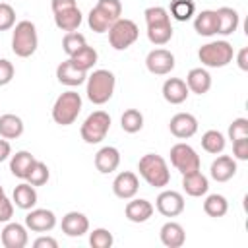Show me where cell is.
Here are the masks:
<instances>
[{
    "instance_id": "36",
    "label": "cell",
    "mask_w": 248,
    "mask_h": 248,
    "mask_svg": "<svg viewBox=\"0 0 248 248\" xmlns=\"http://www.w3.org/2000/svg\"><path fill=\"white\" fill-rule=\"evenodd\" d=\"M48 178H50L48 167H46L43 161H35L33 167L29 169V174H27L25 182H29L31 186H43V184L48 182Z\"/></svg>"
},
{
    "instance_id": "2",
    "label": "cell",
    "mask_w": 248,
    "mask_h": 248,
    "mask_svg": "<svg viewBox=\"0 0 248 248\" xmlns=\"http://www.w3.org/2000/svg\"><path fill=\"white\" fill-rule=\"evenodd\" d=\"M39 46V37H37V29L35 23L29 19H21L14 25V33H12V50L16 56L19 58H29L35 54Z\"/></svg>"
},
{
    "instance_id": "27",
    "label": "cell",
    "mask_w": 248,
    "mask_h": 248,
    "mask_svg": "<svg viewBox=\"0 0 248 248\" xmlns=\"http://www.w3.org/2000/svg\"><path fill=\"white\" fill-rule=\"evenodd\" d=\"M35 161L37 159L29 151H16V155H12V159H10V170L16 178L25 180L29 174V169L33 167Z\"/></svg>"
},
{
    "instance_id": "31",
    "label": "cell",
    "mask_w": 248,
    "mask_h": 248,
    "mask_svg": "<svg viewBox=\"0 0 248 248\" xmlns=\"http://www.w3.org/2000/svg\"><path fill=\"white\" fill-rule=\"evenodd\" d=\"M203 211H205V215H209V217H213V219L223 217V215L229 211V202H227V198L221 196V194H211V196H207L205 202H203Z\"/></svg>"
},
{
    "instance_id": "3",
    "label": "cell",
    "mask_w": 248,
    "mask_h": 248,
    "mask_svg": "<svg viewBox=\"0 0 248 248\" xmlns=\"http://www.w3.org/2000/svg\"><path fill=\"white\" fill-rule=\"evenodd\" d=\"M87 99L93 105H105L112 93H114V85H116V78L112 72L108 70H93L87 76Z\"/></svg>"
},
{
    "instance_id": "16",
    "label": "cell",
    "mask_w": 248,
    "mask_h": 248,
    "mask_svg": "<svg viewBox=\"0 0 248 248\" xmlns=\"http://www.w3.org/2000/svg\"><path fill=\"white\" fill-rule=\"evenodd\" d=\"M89 231V219L81 213V211H68L62 217V232L76 238V236H83Z\"/></svg>"
},
{
    "instance_id": "45",
    "label": "cell",
    "mask_w": 248,
    "mask_h": 248,
    "mask_svg": "<svg viewBox=\"0 0 248 248\" xmlns=\"http://www.w3.org/2000/svg\"><path fill=\"white\" fill-rule=\"evenodd\" d=\"M232 155L238 161H248V138H238L232 141Z\"/></svg>"
},
{
    "instance_id": "46",
    "label": "cell",
    "mask_w": 248,
    "mask_h": 248,
    "mask_svg": "<svg viewBox=\"0 0 248 248\" xmlns=\"http://www.w3.org/2000/svg\"><path fill=\"white\" fill-rule=\"evenodd\" d=\"M14 215V202L4 198L0 200V223H8Z\"/></svg>"
},
{
    "instance_id": "18",
    "label": "cell",
    "mask_w": 248,
    "mask_h": 248,
    "mask_svg": "<svg viewBox=\"0 0 248 248\" xmlns=\"http://www.w3.org/2000/svg\"><path fill=\"white\" fill-rule=\"evenodd\" d=\"M188 85L180 78H169L163 83V99L170 105H180L188 99Z\"/></svg>"
},
{
    "instance_id": "29",
    "label": "cell",
    "mask_w": 248,
    "mask_h": 248,
    "mask_svg": "<svg viewBox=\"0 0 248 248\" xmlns=\"http://www.w3.org/2000/svg\"><path fill=\"white\" fill-rule=\"evenodd\" d=\"M23 134V120L17 114H2L0 116V138L4 140H16Z\"/></svg>"
},
{
    "instance_id": "47",
    "label": "cell",
    "mask_w": 248,
    "mask_h": 248,
    "mask_svg": "<svg viewBox=\"0 0 248 248\" xmlns=\"http://www.w3.org/2000/svg\"><path fill=\"white\" fill-rule=\"evenodd\" d=\"M76 0H52L50 2V8H52V14H58V12H64V10H70V8H76Z\"/></svg>"
},
{
    "instance_id": "35",
    "label": "cell",
    "mask_w": 248,
    "mask_h": 248,
    "mask_svg": "<svg viewBox=\"0 0 248 248\" xmlns=\"http://www.w3.org/2000/svg\"><path fill=\"white\" fill-rule=\"evenodd\" d=\"M120 126L126 134H136L143 128V114L138 108H128L120 116Z\"/></svg>"
},
{
    "instance_id": "15",
    "label": "cell",
    "mask_w": 248,
    "mask_h": 248,
    "mask_svg": "<svg viewBox=\"0 0 248 248\" xmlns=\"http://www.w3.org/2000/svg\"><path fill=\"white\" fill-rule=\"evenodd\" d=\"M56 78H58V81H60L62 85L78 87V85H81V83L87 79V72L76 68V66L72 64V60L68 58V60H64V62L58 64V68H56Z\"/></svg>"
},
{
    "instance_id": "23",
    "label": "cell",
    "mask_w": 248,
    "mask_h": 248,
    "mask_svg": "<svg viewBox=\"0 0 248 248\" xmlns=\"http://www.w3.org/2000/svg\"><path fill=\"white\" fill-rule=\"evenodd\" d=\"M217 14V33L219 35H232L240 23V17H238V12L234 8H229V6H221L219 10H215Z\"/></svg>"
},
{
    "instance_id": "37",
    "label": "cell",
    "mask_w": 248,
    "mask_h": 248,
    "mask_svg": "<svg viewBox=\"0 0 248 248\" xmlns=\"http://www.w3.org/2000/svg\"><path fill=\"white\" fill-rule=\"evenodd\" d=\"M87 23H89V27L95 31V33H107L108 31V27L114 23V21H110L97 6H93L91 10H89V16H87Z\"/></svg>"
},
{
    "instance_id": "6",
    "label": "cell",
    "mask_w": 248,
    "mask_h": 248,
    "mask_svg": "<svg viewBox=\"0 0 248 248\" xmlns=\"http://www.w3.org/2000/svg\"><path fill=\"white\" fill-rule=\"evenodd\" d=\"M107 33H108V43L114 50H126L128 46H132L138 41L140 29L132 19L120 17L108 27Z\"/></svg>"
},
{
    "instance_id": "5",
    "label": "cell",
    "mask_w": 248,
    "mask_h": 248,
    "mask_svg": "<svg viewBox=\"0 0 248 248\" xmlns=\"http://www.w3.org/2000/svg\"><path fill=\"white\" fill-rule=\"evenodd\" d=\"M234 50L232 45L227 41H211L198 50V58L203 66L207 68H225L227 64L232 62Z\"/></svg>"
},
{
    "instance_id": "41",
    "label": "cell",
    "mask_w": 248,
    "mask_h": 248,
    "mask_svg": "<svg viewBox=\"0 0 248 248\" xmlns=\"http://www.w3.org/2000/svg\"><path fill=\"white\" fill-rule=\"evenodd\" d=\"M97 8H99L110 21H116V19H120V16H122V4H120V0H99V2H97Z\"/></svg>"
},
{
    "instance_id": "17",
    "label": "cell",
    "mask_w": 248,
    "mask_h": 248,
    "mask_svg": "<svg viewBox=\"0 0 248 248\" xmlns=\"http://www.w3.org/2000/svg\"><path fill=\"white\" fill-rule=\"evenodd\" d=\"M120 165V151L112 145H105L95 153V169L103 174L114 172Z\"/></svg>"
},
{
    "instance_id": "43",
    "label": "cell",
    "mask_w": 248,
    "mask_h": 248,
    "mask_svg": "<svg viewBox=\"0 0 248 248\" xmlns=\"http://www.w3.org/2000/svg\"><path fill=\"white\" fill-rule=\"evenodd\" d=\"M238 138H248V120L246 118H234L229 126V140H238Z\"/></svg>"
},
{
    "instance_id": "50",
    "label": "cell",
    "mask_w": 248,
    "mask_h": 248,
    "mask_svg": "<svg viewBox=\"0 0 248 248\" xmlns=\"http://www.w3.org/2000/svg\"><path fill=\"white\" fill-rule=\"evenodd\" d=\"M10 155H12V145H10V141L4 140V138H0V163L6 161Z\"/></svg>"
},
{
    "instance_id": "7",
    "label": "cell",
    "mask_w": 248,
    "mask_h": 248,
    "mask_svg": "<svg viewBox=\"0 0 248 248\" xmlns=\"http://www.w3.org/2000/svg\"><path fill=\"white\" fill-rule=\"evenodd\" d=\"M108 128H110V116H108V112L95 110V112H91L83 120L81 128H79V134H81V140L85 143H99V141H103L107 138Z\"/></svg>"
},
{
    "instance_id": "10",
    "label": "cell",
    "mask_w": 248,
    "mask_h": 248,
    "mask_svg": "<svg viewBox=\"0 0 248 248\" xmlns=\"http://www.w3.org/2000/svg\"><path fill=\"white\" fill-rule=\"evenodd\" d=\"M155 207L165 217H176L184 211V198L176 190H163L155 200Z\"/></svg>"
},
{
    "instance_id": "39",
    "label": "cell",
    "mask_w": 248,
    "mask_h": 248,
    "mask_svg": "<svg viewBox=\"0 0 248 248\" xmlns=\"http://www.w3.org/2000/svg\"><path fill=\"white\" fill-rule=\"evenodd\" d=\"M145 16V23L147 25H161V23H170V16L169 10H165L163 6H151L143 12Z\"/></svg>"
},
{
    "instance_id": "9",
    "label": "cell",
    "mask_w": 248,
    "mask_h": 248,
    "mask_svg": "<svg viewBox=\"0 0 248 248\" xmlns=\"http://www.w3.org/2000/svg\"><path fill=\"white\" fill-rule=\"evenodd\" d=\"M145 66L155 76H167L174 70V54L167 48H153L145 56Z\"/></svg>"
},
{
    "instance_id": "26",
    "label": "cell",
    "mask_w": 248,
    "mask_h": 248,
    "mask_svg": "<svg viewBox=\"0 0 248 248\" xmlns=\"http://www.w3.org/2000/svg\"><path fill=\"white\" fill-rule=\"evenodd\" d=\"M194 29L202 37H211L217 33V14L215 10H202L194 19Z\"/></svg>"
},
{
    "instance_id": "34",
    "label": "cell",
    "mask_w": 248,
    "mask_h": 248,
    "mask_svg": "<svg viewBox=\"0 0 248 248\" xmlns=\"http://www.w3.org/2000/svg\"><path fill=\"white\" fill-rule=\"evenodd\" d=\"M147 39L149 43L163 46L172 39V25L170 23H161V25H147Z\"/></svg>"
},
{
    "instance_id": "11",
    "label": "cell",
    "mask_w": 248,
    "mask_h": 248,
    "mask_svg": "<svg viewBox=\"0 0 248 248\" xmlns=\"http://www.w3.org/2000/svg\"><path fill=\"white\" fill-rule=\"evenodd\" d=\"M169 130L174 138L188 140L198 132V120L190 112H176L169 122Z\"/></svg>"
},
{
    "instance_id": "33",
    "label": "cell",
    "mask_w": 248,
    "mask_h": 248,
    "mask_svg": "<svg viewBox=\"0 0 248 248\" xmlns=\"http://www.w3.org/2000/svg\"><path fill=\"white\" fill-rule=\"evenodd\" d=\"M227 141H225V136L219 132V130H207L203 136H202V147L211 153V155H217L225 149Z\"/></svg>"
},
{
    "instance_id": "28",
    "label": "cell",
    "mask_w": 248,
    "mask_h": 248,
    "mask_svg": "<svg viewBox=\"0 0 248 248\" xmlns=\"http://www.w3.org/2000/svg\"><path fill=\"white\" fill-rule=\"evenodd\" d=\"M81 19H83V16H81V12H79L78 6L54 14V23H56V27L62 29V31H66V33L76 31V29L81 25Z\"/></svg>"
},
{
    "instance_id": "1",
    "label": "cell",
    "mask_w": 248,
    "mask_h": 248,
    "mask_svg": "<svg viewBox=\"0 0 248 248\" xmlns=\"http://www.w3.org/2000/svg\"><path fill=\"white\" fill-rule=\"evenodd\" d=\"M140 176L153 188H165L170 182V170L167 161L157 153H145L138 163Z\"/></svg>"
},
{
    "instance_id": "24",
    "label": "cell",
    "mask_w": 248,
    "mask_h": 248,
    "mask_svg": "<svg viewBox=\"0 0 248 248\" xmlns=\"http://www.w3.org/2000/svg\"><path fill=\"white\" fill-rule=\"evenodd\" d=\"M186 85H188V91L196 95H203L211 89V76L203 68H192L186 76Z\"/></svg>"
},
{
    "instance_id": "44",
    "label": "cell",
    "mask_w": 248,
    "mask_h": 248,
    "mask_svg": "<svg viewBox=\"0 0 248 248\" xmlns=\"http://www.w3.org/2000/svg\"><path fill=\"white\" fill-rule=\"evenodd\" d=\"M14 74H16L14 64L10 60H6V58H0V87L8 85L14 79Z\"/></svg>"
},
{
    "instance_id": "21",
    "label": "cell",
    "mask_w": 248,
    "mask_h": 248,
    "mask_svg": "<svg viewBox=\"0 0 248 248\" xmlns=\"http://www.w3.org/2000/svg\"><path fill=\"white\" fill-rule=\"evenodd\" d=\"M209 174L217 182H227L236 174V161L229 155H219L209 169Z\"/></svg>"
},
{
    "instance_id": "22",
    "label": "cell",
    "mask_w": 248,
    "mask_h": 248,
    "mask_svg": "<svg viewBox=\"0 0 248 248\" xmlns=\"http://www.w3.org/2000/svg\"><path fill=\"white\" fill-rule=\"evenodd\" d=\"M182 188L188 196L192 198H200V196H205L207 190H209V180L205 174H202L200 170H194V172H188V174H182Z\"/></svg>"
},
{
    "instance_id": "8",
    "label": "cell",
    "mask_w": 248,
    "mask_h": 248,
    "mask_svg": "<svg viewBox=\"0 0 248 248\" xmlns=\"http://www.w3.org/2000/svg\"><path fill=\"white\" fill-rule=\"evenodd\" d=\"M170 163L172 167L180 172V174H188L194 170H200V155L196 153V149L188 143H174L170 147Z\"/></svg>"
},
{
    "instance_id": "12",
    "label": "cell",
    "mask_w": 248,
    "mask_h": 248,
    "mask_svg": "<svg viewBox=\"0 0 248 248\" xmlns=\"http://www.w3.org/2000/svg\"><path fill=\"white\" fill-rule=\"evenodd\" d=\"M138 190H140V180L132 170H122L112 180V192L120 200H132L138 194Z\"/></svg>"
},
{
    "instance_id": "51",
    "label": "cell",
    "mask_w": 248,
    "mask_h": 248,
    "mask_svg": "<svg viewBox=\"0 0 248 248\" xmlns=\"http://www.w3.org/2000/svg\"><path fill=\"white\" fill-rule=\"evenodd\" d=\"M4 198H6V192H4V188L0 186V200H4Z\"/></svg>"
},
{
    "instance_id": "4",
    "label": "cell",
    "mask_w": 248,
    "mask_h": 248,
    "mask_svg": "<svg viewBox=\"0 0 248 248\" xmlns=\"http://www.w3.org/2000/svg\"><path fill=\"white\" fill-rule=\"evenodd\" d=\"M81 112V97L78 91H64L52 105V120L60 126H70Z\"/></svg>"
},
{
    "instance_id": "40",
    "label": "cell",
    "mask_w": 248,
    "mask_h": 248,
    "mask_svg": "<svg viewBox=\"0 0 248 248\" xmlns=\"http://www.w3.org/2000/svg\"><path fill=\"white\" fill-rule=\"evenodd\" d=\"M114 242V236L110 231L107 229H95L91 234H89V244L93 248H110Z\"/></svg>"
},
{
    "instance_id": "20",
    "label": "cell",
    "mask_w": 248,
    "mask_h": 248,
    "mask_svg": "<svg viewBox=\"0 0 248 248\" xmlns=\"http://www.w3.org/2000/svg\"><path fill=\"white\" fill-rule=\"evenodd\" d=\"M153 211H155V207L151 205V202L141 200V198H138V200L132 198V200L126 203V207H124L126 219L132 221V223H145V221L153 215Z\"/></svg>"
},
{
    "instance_id": "42",
    "label": "cell",
    "mask_w": 248,
    "mask_h": 248,
    "mask_svg": "<svg viewBox=\"0 0 248 248\" xmlns=\"http://www.w3.org/2000/svg\"><path fill=\"white\" fill-rule=\"evenodd\" d=\"M16 25V10L8 2H0V31H8Z\"/></svg>"
},
{
    "instance_id": "19",
    "label": "cell",
    "mask_w": 248,
    "mask_h": 248,
    "mask_svg": "<svg viewBox=\"0 0 248 248\" xmlns=\"http://www.w3.org/2000/svg\"><path fill=\"white\" fill-rule=\"evenodd\" d=\"M159 238L167 248H180L186 242V232H184V227L180 223L167 221L159 231Z\"/></svg>"
},
{
    "instance_id": "48",
    "label": "cell",
    "mask_w": 248,
    "mask_h": 248,
    "mask_svg": "<svg viewBox=\"0 0 248 248\" xmlns=\"http://www.w3.org/2000/svg\"><path fill=\"white\" fill-rule=\"evenodd\" d=\"M33 246L35 248H58V242L52 236H39V238H35Z\"/></svg>"
},
{
    "instance_id": "30",
    "label": "cell",
    "mask_w": 248,
    "mask_h": 248,
    "mask_svg": "<svg viewBox=\"0 0 248 248\" xmlns=\"http://www.w3.org/2000/svg\"><path fill=\"white\" fill-rule=\"evenodd\" d=\"M97 58H99L97 50H95L93 46H89V45H85L83 48H79L76 54H72V56H70L72 64H74L76 68L83 70V72H89V70L97 64Z\"/></svg>"
},
{
    "instance_id": "25",
    "label": "cell",
    "mask_w": 248,
    "mask_h": 248,
    "mask_svg": "<svg viewBox=\"0 0 248 248\" xmlns=\"http://www.w3.org/2000/svg\"><path fill=\"white\" fill-rule=\"evenodd\" d=\"M12 202L16 203V207L19 209H33L35 203H37V190L35 186H31L29 182H21L14 188V194H12Z\"/></svg>"
},
{
    "instance_id": "49",
    "label": "cell",
    "mask_w": 248,
    "mask_h": 248,
    "mask_svg": "<svg viewBox=\"0 0 248 248\" xmlns=\"http://www.w3.org/2000/svg\"><path fill=\"white\" fill-rule=\"evenodd\" d=\"M236 64H238V68L240 70H248V48L246 46H242L240 50H238V54H236Z\"/></svg>"
},
{
    "instance_id": "32",
    "label": "cell",
    "mask_w": 248,
    "mask_h": 248,
    "mask_svg": "<svg viewBox=\"0 0 248 248\" xmlns=\"http://www.w3.org/2000/svg\"><path fill=\"white\" fill-rule=\"evenodd\" d=\"M196 14L194 0H170L169 16H172L176 21H188Z\"/></svg>"
},
{
    "instance_id": "14",
    "label": "cell",
    "mask_w": 248,
    "mask_h": 248,
    "mask_svg": "<svg viewBox=\"0 0 248 248\" xmlns=\"http://www.w3.org/2000/svg\"><path fill=\"white\" fill-rule=\"evenodd\" d=\"M0 238H2L4 248H23L29 242L27 227L25 225H19V223H8L2 229Z\"/></svg>"
},
{
    "instance_id": "13",
    "label": "cell",
    "mask_w": 248,
    "mask_h": 248,
    "mask_svg": "<svg viewBox=\"0 0 248 248\" xmlns=\"http://www.w3.org/2000/svg\"><path fill=\"white\" fill-rule=\"evenodd\" d=\"M25 227L33 232H48L56 227V215L50 209H31L25 215Z\"/></svg>"
},
{
    "instance_id": "38",
    "label": "cell",
    "mask_w": 248,
    "mask_h": 248,
    "mask_svg": "<svg viewBox=\"0 0 248 248\" xmlns=\"http://www.w3.org/2000/svg\"><path fill=\"white\" fill-rule=\"evenodd\" d=\"M87 43H85V37L81 35V33H78V31H70V33H66L64 35V39H62V50L68 54V58L72 56V54H76L79 48H83Z\"/></svg>"
}]
</instances>
